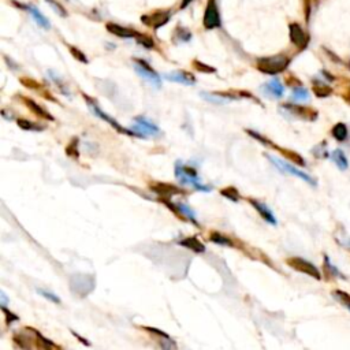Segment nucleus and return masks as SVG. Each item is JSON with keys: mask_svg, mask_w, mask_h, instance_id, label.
<instances>
[{"mask_svg": "<svg viewBox=\"0 0 350 350\" xmlns=\"http://www.w3.org/2000/svg\"><path fill=\"white\" fill-rule=\"evenodd\" d=\"M175 177L181 181L182 183L187 185V186H191L193 189L199 191H211L212 187L203 183L201 178L199 177L197 171L195 168L187 167V166H183L181 162L175 164Z\"/></svg>", "mask_w": 350, "mask_h": 350, "instance_id": "1", "label": "nucleus"}, {"mask_svg": "<svg viewBox=\"0 0 350 350\" xmlns=\"http://www.w3.org/2000/svg\"><path fill=\"white\" fill-rule=\"evenodd\" d=\"M290 63L286 55H274V56L260 57L256 63V69L265 74H278L285 71Z\"/></svg>", "mask_w": 350, "mask_h": 350, "instance_id": "2", "label": "nucleus"}, {"mask_svg": "<svg viewBox=\"0 0 350 350\" xmlns=\"http://www.w3.org/2000/svg\"><path fill=\"white\" fill-rule=\"evenodd\" d=\"M286 263H287L289 267L296 269L297 273L305 274L308 277L315 278V279H318V281L322 279V274H320L318 267L315 264H312L310 261L302 259V257H289V259L286 260Z\"/></svg>", "mask_w": 350, "mask_h": 350, "instance_id": "3", "label": "nucleus"}, {"mask_svg": "<svg viewBox=\"0 0 350 350\" xmlns=\"http://www.w3.org/2000/svg\"><path fill=\"white\" fill-rule=\"evenodd\" d=\"M265 156H267L269 162H271L273 164H275V166H277L282 172H286V174H291V175H294V177H298V178H301L302 181H305L306 183H309V185H312V186L316 185V181H315L310 175H308L306 172L302 171V170H298L297 167H294V166L289 164L287 162H285V160L278 159V158H274V156H271V155H265Z\"/></svg>", "mask_w": 350, "mask_h": 350, "instance_id": "4", "label": "nucleus"}, {"mask_svg": "<svg viewBox=\"0 0 350 350\" xmlns=\"http://www.w3.org/2000/svg\"><path fill=\"white\" fill-rule=\"evenodd\" d=\"M134 69L135 73L139 74L140 77H143L144 80H147L152 86L160 88L162 86V78L155 70L152 69L151 66L148 65L147 62L141 61V59H134Z\"/></svg>", "mask_w": 350, "mask_h": 350, "instance_id": "5", "label": "nucleus"}, {"mask_svg": "<svg viewBox=\"0 0 350 350\" xmlns=\"http://www.w3.org/2000/svg\"><path fill=\"white\" fill-rule=\"evenodd\" d=\"M131 131L137 137H144V135L159 134L160 129L145 116H137V118H134V125L131 126Z\"/></svg>", "mask_w": 350, "mask_h": 350, "instance_id": "6", "label": "nucleus"}, {"mask_svg": "<svg viewBox=\"0 0 350 350\" xmlns=\"http://www.w3.org/2000/svg\"><path fill=\"white\" fill-rule=\"evenodd\" d=\"M220 14L218 11V4L216 0H208L205 14H204V26L205 29H215L220 28Z\"/></svg>", "mask_w": 350, "mask_h": 350, "instance_id": "7", "label": "nucleus"}, {"mask_svg": "<svg viewBox=\"0 0 350 350\" xmlns=\"http://www.w3.org/2000/svg\"><path fill=\"white\" fill-rule=\"evenodd\" d=\"M281 111H283L286 115H294L300 119H306V121H314L316 118V112L310 108L301 106H294V104H285L281 107Z\"/></svg>", "mask_w": 350, "mask_h": 350, "instance_id": "8", "label": "nucleus"}, {"mask_svg": "<svg viewBox=\"0 0 350 350\" xmlns=\"http://www.w3.org/2000/svg\"><path fill=\"white\" fill-rule=\"evenodd\" d=\"M86 100H88V103H89L90 108H92V111H93L94 114H96V116H99V118H102L103 121H106L107 123H110L111 126L114 127L115 130L119 131V133H125V134L135 135L134 133H133V131H131V130H126V129H123V127L121 126V125H119V123L116 122L115 119L111 118L110 115H107L106 112H104V111H103L102 108H100V107H99L98 104H96V103H93V102H92V100H89V99H88V98H86ZM135 137H137V135H135Z\"/></svg>", "mask_w": 350, "mask_h": 350, "instance_id": "9", "label": "nucleus"}, {"mask_svg": "<svg viewBox=\"0 0 350 350\" xmlns=\"http://www.w3.org/2000/svg\"><path fill=\"white\" fill-rule=\"evenodd\" d=\"M290 32V40L296 47L300 49H304L308 45V36L306 33L302 30V28L298 24H291L289 28Z\"/></svg>", "mask_w": 350, "mask_h": 350, "instance_id": "10", "label": "nucleus"}, {"mask_svg": "<svg viewBox=\"0 0 350 350\" xmlns=\"http://www.w3.org/2000/svg\"><path fill=\"white\" fill-rule=\"evenodd\" d=\"M170 11H156L152 15L141 16V21L148 26H153L155 29H159L164 24H167L170 20Z\"/></svg>", "mask_w": 350, "mask_h": 350, "instance_id": "11", "label": "nucleus"}, {"mask_svg": "<svg viewBox=\"0 0 350 350\" xmlns=\"http://www.w3.org/2000/svg\"><path fill=\"white\" fill-rule=\"evenodd\" d=\"M143 328L144 330L149 331V333H152V334L158 335V342H159L162 350H178V347H177V345L174 343V341H172L167 334H164L163 331L156 330V328H152V327H143Z\"/></svg>", "mask_w": 350, "mask_h": 350, "instance_id": "12", "label": "nucleus"}, {"mask_svg": "<svg viewBox=\"0 0 350 350\" xmlns=\"http://www.w3.org/2000/svg\"><path fill=\"white\" fill-rule=\"evenodd\" d=\"M249 203L252 204L253 207L256 208V211L260 213V216L265 220V222H268L269 224H274V226L277 224V218H275L273 211H271V209H269L264 203H261V201H257V200H252V199L249 200Z\"/></svg>", "mask_w": 350, "mask_h": 350, "instance_id": "13", "label": "nucleus"}, {"mask_svg": "<svg viewBox=\"0 0 350 350\" xmlns=\"http://www.w3.org/2000/svg\"><path fill=\"white\" fill-rule=\"evenodd\" d=\"M164 77L170 80L172 82H179V84H183V85H195L196 78L193 74L186 73V71H182V70H178V71H172L170 74H166Z\"/></svg>", "mask_w": 350, "mask_h": 350, "instance_id": "14", "label": "nucleus"}, {"mask_svg": "<svg viewBox=\"0 0 350 350\" xmlns=\"http://www.w3.org/2000/svg\"><path fill=\"white\" fill-rule=\"evenodd\" d=\"M261 89H264L265 94L269 96V98L279 99L283 96L285 86L282 85L281 82L278 81V80H273V81H269L268 84H265L264 86H261Z\"/></svg>", "mask_w": 350, "mask_h": 350, "instance_id": "15", "label": "nucleus"}, {"mask_svg": "<svg viewBox=\"0 0 350 350\" xmlns=\"http://www.w3.org/2000/svg\"><path fill=\"white\" fill-rule=\"evenodd\" d=\"M151 187L155 193L163 196V197H170V196L182 195L183 193V190L172 186V185H168V183H155V185H151Z\"/></svg>", "mask_w": 350, "mask_h": 350, "instance_id": "16", "label": "nucleus"}, {"mask_svg": "<svg viewBox=\"0 0 350 350\" xmlns=\"http://www.w3.org/2000/svg\"><path fill=\"white\" fill-rule=\"evenodd\" d=\"M107 30H108L111 34H114V36L116 37H121V38H130V37H134L135 38V36H137V32L131 30V29L123 28V26L116 24H107Z\"/></svg>", "mask_w": 350, "mask_h": 350, "instance_id": "17", "label": "nucleus"}, {"mask_svg": "<svg viewBox=\"0 0 350 350\" xmlns=\"http://www.w3.org/2000/svg\"><path fill=\"white\" fill-rule=\"evenodd\" d=\"M179 244L195 253L205 252V246H204V244L200 240H197L196 237H189V238H185V240L179 241Z\"/></svg>", "mask_w": 350, "mask_h": 350, "instance_id": "18", "label": "nucleus"}, {"mask_svg": "<svg viewBox=\"0 0 350 350\" xmlns=\"http://www.w3.org/2000/svg\"><path fill=\"white\" fill-rule=\"evenodd\" d=\"M25 8H26V10H29V12H30L32 18L36 21V24L38 25L40 28H43V29L51 28V24H49V21L47 20V18L43 15V14H41V11L36 7V6H26Z\"/></svg>", "mask_w": 350, "mask_h": 350, "instance_id": "19", "label": "nucleus"}, {"mask_svg": "<svg viewBox=\"0 0 350 350\" xmlns=\"http://www.w3.org/2000/svg\"><path fill=\"white\" fill-rule=\"evenodd\" d=\"M24 102L25 104L28 106V108L30 111H32L33 114L37 115V116H40V118H45L48 119V121H53V118L49 115V112H47V111L43 108V107H40L38 104H37L36 102H33L32 99H28V98H24Z\"/></svg>", "mask_w": 350, "mask_h": 350, "instance_id": "20", "label": "nucleus"}, {"mask_svg": "<svg viewBox=\"0 0 350 350\" xmlns=\"http://www.w3.org/2000/svg\"><path fill=\"white\" fill-rule=\"evenodd\" d=\"M331 158H333V162H334L337 166L339 167V170H346L347 168V159L346 156H345V153H343L341 149H335L334 152H333V155H331Z\"/></svg>", "mask_w": 350, "mask_h": 350, "instance_id": "21", "label": "nucleus"}, {"mask_svg": "<svg viewBox=\"0 0 350 350\" xmlns=\"http://www.w3.org/2000/svg\"><path fill=\"white\" fill-rule=\"evenodd\" d=\"M333 297L337 300V301L341 304V305H343L345 308H347V309L350 310V294L346 293V291H343V290H334L333 291Z\"/></svg>", "mask_w": 350, "mask_h": 350, "instance_id": "22", "label": "nucleus"}, {"mask_svg": "<svg viewBox=\"0 0 350 350\" xmlns=\"http://www.w3.org/2000/svg\"><path fill=\"white\" fill-rule=\"evenodd\" d=\"M333 135H334L335 139L338 140V141H345V140L347 139L346 125H343V123H338V125H335L334 129H333Z\"/></svg>", "mask_w": 350, "mask_h": 350, "instance_id": "23", "label": "nucleus"}, {"mask_svg": "<svg viewBox=\"0 0 350 350\" xmlns=\"http://www.w3.org/2000/svg\"><path fill=\"white\" fill-rule=\"evenodd\" d=\"M18 126L24 130H30V131H41L44 130L45 126H41V125H37V123H32L26 121V119H18Z\"/></svg>", "mask_w": 350, "mask_h": 350, "instance_id": "24", "label": "nucleus"}, {"mask_svg": "<svg viewBox=\"0 0 350 350\" xmlns=\"http://www.w3.org/2000/svg\"><path fill=\"white\" fill-rule=\"evenodd\" d=\"M293 99L294 100H297V102H306V100H309V92L305 89V88H302V86H298V88H296V89L293 90Z\"/></svg>", "mask_w": 350, "mask_h": 350, "instance_id": "25", "label": "nucleus"}, {"mask_svg": "<svg viewBox=\"0 0 350 350\" xmlns=\"http://www.w3.org/2000/svg\"><path fill=\"white\" fill-rule=\"evenodd\" d=\"M209 238H211L212 242H215V244L226 245V246H234V244L231 242V240H230V238H226L224 236H222L220 232H212Z\"/></svg>", "mask_w": 350, "mask_h": 350, "instance_id": "26", "label": "nucleus"}, {"mask_svg": "<svg viewBox=\"0 0 350 350\" xmlns=\"http://www.w3.org/2000/svg\"><path fill=\"white\" fill-rule=\"evenodd\" d=\"M324 273H328V275H331V277L343 278L342 275H341V273L337 269V267L331 263L330 259L327 256H324Z\"/></svg>", "mask_w": 350, "mask_h": 350, "instance_id": "27", "label": "nucleus"}, {"mask_svg": "<svg viewBox=\"0 0 350 350\" xmlns=\"http://www.w3.org/2000/svg\"><path fill=\"white\" fill-rule=\"evenodd\" d=\"M135 40H137V43L139 44H141L143 47H145V48H153L155 47V43H153V40H152L151 37L149 36H145V34H141V33H137V36H135Z\"/></svg>", "mask_w": 350, "mask_h": 350, "instance_id": "28", "label": "nucleus"}, {"mask_svg": "<svg viewBox=\"0 0 350 350\" xmlns=\"http://www.w3.org/2000/svg\"><path fill=\"white\" fill-rule=\"evenodd\" d=\"M222 196H224L226 199L231 200V201H238L240 200V193L237 190L236 187H226V189H222Z\"/></svg>", "mask_w": 350, "mask_h": 350, "instance_id": "29", "label": "nucleus"}, {"mask_svg": "<svg viewBox=\"0 0 350 350\" xmlns=\"http://www.w3.org/2000/svg\"><path fill=\"white\" fill-rule=\"evenodd\" d=\"M193 66L197 69V71H201V73H215L216 71L213 67H211V66H208V65H204L203 62H199V61H196L195 63H193Z\"/></svg>", "mask_w": 350, "mask_h": 350, "instance_id": "30", "label": "nucleus"}, {"mask_svg": "<svg viewBox=\"0 0 350 350\" xmlns=\"http://www.w3.org/2000/svg\"><path fill=\"white\" fill-rule=\"evenodd\" d=\"M47 3L51 4V7H52L53 10H55V11H56L57 14H59V15H61V16H67V11H66L65 8L62 7V6L59 3H56V2H53V0H47Z\"/></svg>", "mask_w": 350, "mask_h": 350, "instance_id": "31", "label": "nucleus"}, {"mask_svg": "<svg viewBox=\"0 0 350 350\" xmlns=\"http://www.w3.org/2000/svg\"><path fill=\"white\" fill-rule=\"evenodd\" d=\"M175 37L179 38L181 41H189L190 40V33H189V30H186V29L179 28L178 30H177V33H175Z\"/></svg>", "mask_w": 350, "mask_h": 350, "instance_id": "32", "label": "nucleus"}, {"mask_svg": "<svg viewBox=\"0 0 350 350\" xmlns=\"http://www.w3.org/2000/svg\"><path fill=\"white\" fill-rule=\"evenodd\" d=\"M38 293L43 296V297H45V298H48V300H51L52 302H56V304H61V300L55 296V294H52V293H49V291H47V290H41V289H38L37 290Z\"/></svg>", "mask_w": 350, "mask_h": 350, "instance_id": "33", "label": "nucleus"}, {"mask_svg": "<svg viewBox=\"0 0 350 350\" xmlns=\"http://www.w3.org/2000/svg\"><path fill=\"white\" fill-rule=\"evenodd\" d=\"M70 51H71V53H73L74 57H77V59H80V61L82 62V63H86L88 62V59L85 57V55L80 51L78 48H74V47H70Z\"/></svg>", "mask_w": 350, "mask_h": 350, "instance_id": "34", "label": "nucleus"}, {"mask_svg": "<svg viewBox=\"0 0 350 350\" xmlns=\"http://www.w3.org/2000/svg\"><path fill=\"white\" fill-rule=\"evenodd\" d=\"M283 153H286V155L289 156V158H291V160H294L296 163L301 164V166H304L305 164V162L302 160V158L300 155H297V153H294V152H290V151H283Z\"/></svg>", "mask_w": 350, "mask_h": 350, "instance_id": "35", "label": "nucleus"}, {"mask_svg": "<svg viewBox=\"0 0 350 350\" xmlns=\"http://www.w3.org/2000/svg\"><path fill=\"white\" fill-rule=\"evenodd\" d=\"M3 312L8 316V318H7V324H10V320H11V323L12 322H16V320H18V318H16L15 315L10 314V312H8V310L6 309V308H3Z\"/></svg>", "mask_w": 350, "mask_h": 350, "instance_id": "36", "label": "nucleus"}, {"mask_svg": "<svg viewBox=\"0 0 350 350\" xmlns=\"http://www.w3.org/2000/svg\"><path fill=\"white\" fill-rule=\"evenodd\" d=\"M193 0H182V4H181V8H185V7H187L189 4L191 3Z\"/></svg>", "mask_w": 350, "mask_h": 350, "instance_id": "37", "label": "nucleus"}]
</instances>
